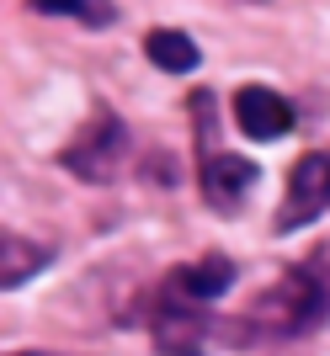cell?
<instances>
[{
	"mask_svg": "<svg viewBox=\"0 0 330 356\" xmlns=\"http://www.w3.org/2000/svg\"><path fill=\"white\" fill-rule=\"evenodd\" d=\"M256 325L277 330V335H304L330 319V255H309L304 266H293L288 277H277V287L256 298L251 309Z\"/></svg>",
	"mask_w": 330,
	"mask_h": 356,
	"instance_id": "obj_1",
	"label": "cell"
},
{
	"mask_svg": "<svg viewBox=\"0 0 330 356\" xmlns=\"http://www.w3.org/2000/svg\"><path fill=\"white\" fill-rule=\"evenodd\" d=\"M59 160L70 165L80 181H112L123 170V160H128V128H123V118L107 112V106H96L91 122L64 144Z\"/></svg>",
	"mask_w": 330,
	"mask_h": 356,
	"instance_id": "obj_2",
	"label": "cell"
},
{
	"mask_svg": "<svg viewBox=\"0 0 330 356\" xmlns=\"http://www.w3.org/2000/svg\"><path fill=\"white\" fill-rule=\"evenodd\" d=\"M150 335H155V351L160 356H203L208 351V335H213V319L197 314V303L165 293L155 319H150Z\"/></svg>",
	"mask_w": 330,
	"mask_h": 356,
	"instance_id": "obj_3",
	"label": "cell"
},
{
	"mask_svg": "<svg viewBox=\"0 0 330 356\" xmlns=\"http://www.w3.org/2000/svg\"><path fill=\"white\" fill-rule=\"evenodd\" d=\"M330 208V154H304L293 170H288V197L283 213H277V229H304Z\"/></svg>",
	"mask_w": 330,
	"mask_h": 356,
	"instance_id": "obj_4",
	"label": "cell"
},
{
	"mask_svg": "<svg viewBox=\"0 0 330 356\" xmlns=\"http://www.w3.org/2000/svg\"><path fill=\"white\" fill-rule=\"evenodd\" d=\"M235 128L251 144H272V138L293 134V102L267 86H240L235 90Z\"/></svg>",
	"mask_w": 330,
	"mask_h": 356,
	"instance_id": "obj_5",
	"label": "cell"
},
{
	"mask_svg": "<svg viewBox=\"0 0 330 356\" xmlns=\"http://www.w3.org/2000/svg\"><path fill=\"white\" fill-rule=\"evenodd\" d=\"M261 181V165L245 160V154H213V160H203V197H208L213 213H240L245 197H251V186Z\"/></svg>",
	"mask_w": 330,
	"mask_h": 356,
	"instance_id": "obj_6",
	"label": "cell"
},
{
	"mask_svg": "<svg viewBox=\"0 0 330 356\" xmlns=\"http://www.w3.org/2000/svg\"><path fill=\"white\" fill-rule=\"evenodd\" d=\"M229 282H235V261H224V255H203L197 266H176V271H171L165 293L187 298V303H213V298L229 293Z\"/></svg>",
	"mask_w": 330,
	"mask_h": 356,
	"instance_id": "obj_7",
	"label": "cell"
},
{
	"mask_svg": "<svg viewBox=\"0 0 330 356\" xmlns=\"http://www.w3.org/2000/svg\"><path fill=\"white\" fill-rule=\"evenodd\" d=\"M144 54H150V64H160L165 74H187V70H197V43L187 38V32H176V27H155L150 38H144Z\"/></svg>",
	"mask_w": 330,
	"mask_h": 356,
	"instance_id": "obj_8",
	"label": "cell"
},
{
	"mask_svg": "<svg viewBox=\"0 0 330 356\" xmlns=\"http://www.w3.org/2000/svg\"><path fill=\"white\" fill-rule=\"evenodd\" d=\"M0 255H6V277H0L6 287H22L38 266H48V250L27 245L22 234H6V239H0Z\"/></svg>",
	"mask_w": 330,
	"mask_h": 356,
	"instance_id": "obj_9",
	"label": "cell"
},
{
	"mask_svg": "<svg viewBox=\"0 0 330 356\" xmlns=\"http://www.w3.org/2000/svg\"><path fill=\"white\" fill-rule=\"evenodd\" d=\"M32 11H43V16H75V22H86V27H112V22H118L112 6H86V0H32Z\"/></svg>",
	"mask_w": 330,
	"mask_h": 356,
	"instance_id": "obj_10",
	"label": "cell"
},
{
	"mask_svg": "<svg viewBox=\"0 0 330 356\" xmlns=\"http://www.w3.org/2000/svg\"><path fill=\"white\" fill-rule=\"evenodd\" d=\"M11 356H22V351H11ZM27 356H43V351H27Z\"/></svg>",
	"mask_w": 330,
	"mask_h": 356,
	"instance_id": "obj_11",
	"label": "cell"
}]
</instances>
